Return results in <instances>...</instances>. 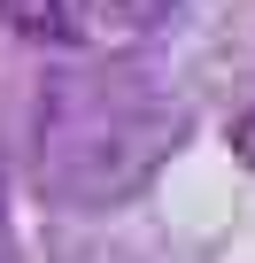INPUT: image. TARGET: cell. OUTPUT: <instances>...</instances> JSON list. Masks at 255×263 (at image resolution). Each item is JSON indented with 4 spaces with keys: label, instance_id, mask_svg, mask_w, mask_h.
<instances>
[{
    "label": "cell",
    "instance_id": "cell-1",
    "mask_svg": "<svg viewBox=\"0 0 255 263\" xmlns=\"http://www.w3.org/2000/svg\"><path fill=\"white\" fill-rule=\"evenodd\" d=\"M170 147H178V108L140 78L62 70L39 93V171L77 209H108L140 194Z\"/></svg>",
    "mask_w": 255,
    "mask_h": 263
},
{
    "label": "cell",
    "instance_id": "cell-2",
    "mask_svg": "<svg viewBox=\"0 0 255 263\" xmlns=\"http://www.w3.org/2000/svg\"><path fill=\"white\" fill-rule=\"evenodd\" d=\"M178 0H70V31L85 47H132L155 24H170Z\"/></svg>",
    "mask_w": 255,
    "mask_h": 263
},
{
    "label": "cell",
    "instance_id": "cell-3",
    "mask_svg": "<svg viewBox=\"0 0 255 263\" xmlns=\"http://www.w3.org/2000/svg\"><path fill=\"white\" fill-rule=\"evenodd\" d=\"M0 24L16 39H31V47H54L70 31V0H0Z\"/></svg>",
    "mask_w": 255,
    "mask_h": 263
},
{
    "label": "cell",
    "instance_id": "cell-4",
    "mask_svg": "<svg viewBox=\"0 0 255 263\" xmlns=\"http://www.w3.org/2000/svg\"><path fill=\"white\" fill-rule=\"evenodd\" d=\"M232 155H240V163H255V101H247V116L232 124Z\"/></svg>",
    "mask_w": 255,
    "mask_h": 263
}]
</instances>
